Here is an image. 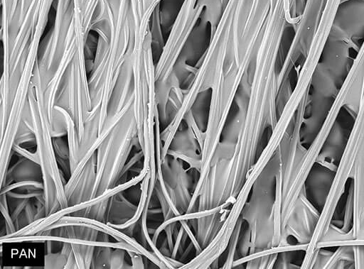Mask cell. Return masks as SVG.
<instances>
[{
	"label": "cell",
	"mask_w": 364,
	"mask_h": 269,
	"mask_svg": "<svg viewBox=\"0 0 364 269\" xmlns=\"http://www.w3.org/2000/svg\"><path fill=\"white\" fill-rule=\"evenodd\" d=\"M341 0H326V4L328 6L336 8L339 5Z\"/></svg>",
	"instance_id": "cell-1"
}]
</instances>
